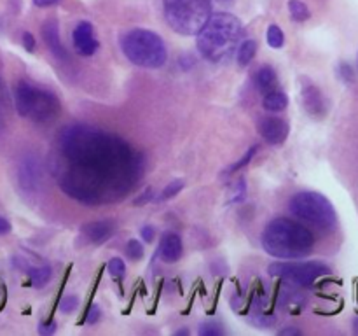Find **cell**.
Instances as JSON below:
<instances>
[{"mask_svg":"<svg viewBox=\"0 0 358 336\" xmlns=\"http://www.w3.org/2000/svg\"><path fill=\"white\" fill-rule=\"evenodd\" d=\"M14 105L17 114L30 118L37 125H45L59 114V100L52 91L20 80L14 90Z\"/></svg>","mask_w":358,"mask_h":336,"instance_id":"5","label":"cell"},{"mask_svg":"<svg viewBox=\"0 0 358 336\" xmlns=\"http://www.w3.org/2000/svg\"><path fill=\"white\" fill-rule=\"evenodd\" d=\"M245 196H247V186H245L243 178H240V181L236 182V189H234L233 198H231V202H233V203H240V202H243Z\"/></svg>","mask_w":358,"mask_h":336,"instance_id":"29","label":"cell"},{"mask_svg":"<svg viewBox=\"0 0 358 336\" xmlns=\"http://www.w3.org/2000/svg\"><path fill=\"white\" fill-rule=\"evenodd\" d=\"M338 76L341 77L343 83H346V84L352 83L353 77H355V76H353V69L348 65V63H339V66H338Z\"/></svg>","mask_w":358,"mask_h":336,"instance_id":"28","label":"cell"},{"mask_svg":"<svg viewBox=\"0 0 358 336\" xmlns=\"http://www.w3.org/2000/svg\"><path fill=\"white\" fill-rule=\"evenodd\" d=\"M80 233L84 234L87 241L94 245H101L115 233V224L110 219H101V220H93V223L84 224Z\"/></svg>","mask_w":358,"mask_h":336,"instance_id":"13","label":"cell"},{"mask_svg":"<svg viewBox=\"0 0 358 336\" xmlns=\"http://www.w3.org/2000/svg\"><path fill=\"white\" fill-rule=\"evenodd\" d=\"M184 189V181L182 178H177V181H171L170 184L166 186V188L163 189V192H161V198L163 200H168V198H173V196H177L178 192Z\"/></svg>","mask_w":358,"mask_h":336,"instance_id":"25","label":"cell"},{"mask_svg":"<svg viewBox=\"0 0 358 336\" xmlns=\"http://www.w3.org/2000/svg\"><path fill=\"white\" fill-rule=\"evenodd\" d=\"M42 168L41 161L34 154H24L17 164V184L27 195H35L41 188Z\"/></svg>","mask_w":358,"mask_h":336,"instance_id":"9","label":"cell"},{"mask_svg":"<svg viewBox=\"0 0 358 336\" xmlns=\"http://www.w3.org/2000/svg\"><path fill=\"white\" fill-rule=\"evenodd\" d=\"M51 266H35V268L28 270V276H30V282L34 287H44L51 280Z\"/></svg>","mask_w":358,"mask_h":336,"instance_id":"19","label":"cell"},{"mask_svg":"<svg viewBox=\"0 0 358 336\" xmlns=\"http://www.w3.org/2000/svg\"><path fill=\"white\" fill-rule=\"evenodd\" d=\"M23 46L27 51H35V37L30 34V31H24L23 34Z\"/></svg>","mask_w":358,"mask_h":336,"instance_id":"32","label":"cell"},{"mask_svg":"<svg viewBox=\"0 0 358 336\" xmlns=\"http://www.w3.org/2000/svg\"><path fill=\"white\" fill-rule=\"evenodd\" d=\"M107 268H108V273H110L112 276H115V279H121V276H124L126 273V265L121 258H112L110 261H108Z\"/></svg>","mask_w":358,"mask_h":336,"instance_id":"24","label":"cell"},{"mask_svg":"<svg viewBox=\"0 0 358 336\" xmlns=\"http://www.w3.org/2000/svg\"><path fill=\"white\" fill-rule=\"evenodd\" d=\"M261 244L276 259H301L313 251L315 234L303 224L280 217L264 227Z\"/></svg>","mask_w":358,"mask_h":336,"instance_id":"3","label":"cell"},{"mask_svg":"<svg viewBox=\"0 0 358 336\" xmlns=\"http://www.w3.org/2000/svg\"><path fill=\"white\" fill-rule=\"evenodd\" d=\"M101 317V312H100V307L98 304H93V307L87 310V315H86V322L87 324H94V322L100 321Z\"/></svg>","mask_w":358,"mask_h":336,"instance_id":"30","label":"cell"},{"mask_svg":"<svg viewBox=\"0 0 358 336\" xmlns=\"http://www.w3.org/2000/svg\"><path fill=\"white\" fill-rule=\"evenodd\" d=\"M353 329H355V332L358 335V317L355 318V322H353Z\"/></svg>","mask_w":358,"mask_h":336,"instance_id":"39","label":"cell"},{"mask_svg":"<svg viewBox=\"0 0 358 336\" xmlns=\"http://www.w3.org/2000/svg\"><path fill=\"white\" fill-rule=\"evenodd\" d=\"M182 252H184V245H182V238L178 237L173 231H168L163 234L159 241V248H157V254H159L161 261L168 262H177L182 258Z\"/></svg>","mask_w":358,"mask_h":336,"instance_id":"15","label":"cell"},{"mask_svg":"<svg viewBox=\"0 0 358 336\" xmlns=\"http://www.w3.org/2000/svg\"><path fill=\"white\" fill-rule=\"evenodd\" d=\"M166 23L180 35H196L212 14V0H161Z\"/></svg>","mask_w":358,"mask_h":336,"instance_id":"6","label":"cell"},{"mask_svg":"<svg viewBox=\"0 0 358 336\" xmlns=\"http://www.w3.org/2000/svg\"><path fill=\"white\" fill-rule=\"evenodd\" d=\"M254 83H255V86H257L261 91H264V93L273 91V88H275L276 83H278V77H276L275 69L269 65L261 66V69L255 72Z\"/></svg>","mask_w":358,"mask_h":336,"instance_id":"16","label":"cell"},{"mask_svg":"<svg viewBox=\"0 0 358 336\" xmlns=\"http://www.w3.org/2000/svg\"><path fill=\"white\" fill-rule=\"evenodd\" d=\"M62 0H34V6L37 7H51V6H56V4H59Z\"/></svg>","mask_w":358,"mask_h":336,"instance_id":"35","label":"cell"},{"mask_svg":"<svg viewBox=\"0 0 358 336\" xmlns=\"http://www.w3.org/2000/svg\"><path fill=\"white\" fill-rule=\"evenodd\" d=\"M72 41L77 55L80 56H93L98 51V46H100L96 37H94V28L90 21L77 23V27L73 28Z\"/></svg>","mask_w":358,"mask_h":336,"instance_id":"10","label":"cell"},{"mask_svg":"<svg viewBox=\"0 0 358 336\" xmlns=\"http://www.w3.org/2000/svg\"><path fill=\"white\" fill-rule=\"evenodd\" d=\"M289 10H290V16H292L294 21L297 23H303V21L310 20V9L304 2L301 0H289Z\"/></svg>","mask_w":358,"mask_h":336,"instance_id":"20","label":"cell"},{"mask_svg":"<svg viewBox=\"0 0 358 336\" xmlns=\"http://www.w3.org/2000/svg\"><path fill=\"white\" fill-rule=\"evenodd\" d=\"M3 128V114H2V108H0V130Z\"/></svg>","mask_w":358,"mask_h":336,"instance_id":"38","label":"cell"},{"mask_svg":"<svg viewBox=\"0 0 358 336\" xmlns=\"http://www.w3.org/2000/svg\"><path fill=\"white\" fill-rule=\"evenodd\" d=\"M126 254H128V258L131 259V261H140V259L143 258V245L133 238V240H129L128 244H126Z\"/></svg>","mask_w":358,"mask_h":336,"instance_id":"23","label":"cell"},{"mask_svg":"<svg viewBox=\"0 0 358 336\" xmlns=\"http://www.w3.org/2000/svg\"><path fill=\"white\" fill-rule=\"evenodd\" d=\"M290 132V126L282 118H262L259 121V135L271 146H280L287 140Z\"/></svg>","mask_w":358,"mask_h":336,"instance_id":"11","label":"cell"},{"mask_svg":"<svg viewBox=\"0 0 358 336\" xmlns=\"http://www.w3.org/2000/svg\"><path fill=\"white\" fill-rule=\"evenodd\" d=\"M187 329H180V331H177V335H187Z\"/></svg>","mask_w":358,"mask_h":336,"instance_id":"40","label":"cell"},{"mask_svg":"<svg viewBox=\"0 0 358 336\" xmlns=\"http://www.w3.org/2000/svg\"><path fill=\"white\" fill-rule=\"evenodd\" d=\"M199 336H220L224 332V329L220 328L215 322H203L198 329Z\"/></svg>","mask_w":358,"mask_h":336,"instance_id":"26","label":"cell"},{"mask_svg":"<svg viewBox=\"0 0 358 336\" xmlns=\"http://www.w3.org/2000/svg\"><path fill=\"white\" fill-rule=\"evenodd\" d=\"M255 52H257V42H255L254 38H247V41L240 42V46H238V52H236L238 65L248 66V63L254 59Z\"/></svg>","mask_w":358,"mask_h":336,"instance_id":"18","label":"cell"},{"mask_svg":"<svg viewBox=\"0 0 358 336\" xmlns=\"http://www.w3.org/2000/svg\"><path fill=\"white\" fill-rule=\"evenodd\" d=\"M301 98H303V107L313 118H322L327 112L324 94L315 84H304L303 90H301Z\"/></svg>","mask_w":358,"mask_h":336,"instance_id":"14","label":"cell"},{"mask_svg":"<svg viewBox=\"0 0 358 336\" xmlns=\"http://www.w3.org/2000/svg\"><path fill=\"white\" fill-rule=\"evenodd\" d=\"M41 34H42V38H44L45 46H48L49 52H51L56 59L66 62V59H69V51H66L65 46L62 44V38H59L58 21L56 20L44 21L41 28Z\"/></svg>","mask_w":358,"mask_h":336,"instance_id":"12","label":"cell"},{"mask_svg":"<svg viewBox=\"0 0 358 336\" xmlns=\"http://www.w3.org/2000/svg\"><path fill=\"white\" fill-rule=\"evenodd\" d=\"M259 153V146H252L250 149L247 150V153L243 154V156L240 158V160L236 161V163H233L229 167V170L226 172V174H234V172H238V170H241V168H245V167H248V164H250V161L254 160L255 158V154Z\"/></svg>","mask_w":358,"mask_h":336,"instance_id":"22","label":"cell"},{"mask_svg":"<svg viewBox=\"0 0 358 336\" xmlns=\"http://www.w3.org/2000/svg\"><path fill=\"white\" fill-rule=\"evenodd\" d=\"M243 23L231 13H213L196 34V46L203 58L220 63L233 56L243 38Z\"/></svg>","mask_w":358,"mask_h":336,"instance_id":"2","label":"cell"},{"mask_svg":"<svg viewBox=\"0 0 358 336\" xmlns=\"http://www.w3.org/2000/svg\"><path fill=\"white\" fill-rule=\"evenodd\" d=\"M126 58L142 69H161L168 62V49L156 31L145 28H131L121 38Z\"/></svg>","mask_w":358,"mask_h":336,"instance_id":"4","label":"cell"},{"mask_svg":"<svg viewBox=\"0 0 358 336\" xmlns=\"http://www.w3.org/2000/svg\"><path fill=\"white\" fill-rule=\"evenodd\" d=\"M152 195H154V191L149 188L145 192H143V195H140V198L135 200V203H136V205H143V203H147V202H150V200H152Z\"/></svg>","mask_w":358,"mask_h":336,"instance_id":"34","label":"cell"},{"mask_svg":"<svg viewBox=\"0 0 358 336\" xmlns=\"http://www.w3.org/2000/svg\"><path fill=\"white\" fill-rule=\"evenodd\" d=\"M289 105V97L283 91H268L266 97L262 98V107L268 112H282Z\"/></svg>","mask_w":358,"mask_h":336,"instance_id":"17","label":"cell"},{"mask_svg":"<svg viewBox=\"0 0 358 336\" xmlns=\"http://www.w3.org/2000/svg\"><path fill=\"white\" fill-rule=\"evenodd\" d=\"M289 209L297 219L313 224L320 230L332 231L338 226L334 205L317 191H303L294 195L289 203Z\"/></svg>","mask_w":358,"mask_h":336,"instance_id":"7","label":"cell"},{"mask_svg":"<svg viewBox=\"0 0 358 336\" xmlns=\"http://www.w3.org/2000/svg\"><path fill=\"white\" fill-rule=\"evenodd\" d=\"M51 170L69 198L96 206L126 198L142 178L145 160L121 136L77 122L56 136Z\"/></svg>","mask_w":358,"mask_h":336,"instance_id":"1","label":"cell"},{"mask_svg":"<svg viewBox=\"0 0 358 336\" xmlns=\"http://www.w3.org/2000/svg\"><path fill=\"white\" fill-rule=\"evenodd\" d=\"M154 234H156V231H154V227L150 226V224L149 226H143L142 230H140V237H142L145 241H149V244L154 240Z\"/></svg>","mask_w":358,"mask_h":336,"instance_id":"33","label":"cell"},{"mask_svg":"<svg viewBox=\"0 0 358 336\" xmlns=\"http://www.w3.org/2000/svg\"><path fill=\"white\" fill-rule=\"evenodd\" d=\"M56 329H58V326H56L55 321H49L48 324L38 326V332H41V335H44V336L52 335V332H56Z\"/></svg>","mask_w":358,"mask_h":336,"instance_id":"31","label":"cell"},{"mask_svg":"<svg viewBox=\"0 0 358 336\" xmlns=\"http://www.w3.org/2000/svg\"><path fill=\"white\" fill-rule=\"evenodd\" d=\"M269 275L278 276L299 287H310L322 276L329 275L331 268L320 261L306 262H273L269 266Z\"/></svg>","mask_w":358,"mask_h":336,"instance_id":"8","label":"cell"},{"mask_svg":"<svg viewBox=\"0 0 358 336\" xmlns=\"http://www.w3.org/2000/svg\"><path fill=\"white\" fill-rule=\"evenodd\" d=\"M301 335V329L297 328H285L280 331V336H299Z\"/></svg>","mask_w":358,"mask_h":336,"instance_id":"37","label":"cell"},{"mask_svg":"<svg viewBox=\"0 0 358 336\" xmlns=\"http://www.w3.org/2000/svg\"><path fill=\"white\" fill-rule=\"evenodd\" d=\"M77 307H79L77 296H65L62 300V303H59V312H62V314H72Z\"/></svg>","mask_w":358,"mask_h":336,"instance_id":"27","label":"cell"},{"mask_svg":"<svg viewBox=\"0 0 358 336\" xmlns=\"http://www.w3.org/2000/svg\"><path fill=\"white\" fill-rule=\"evenodd\" d=\"M10 231V223L6 217L0 216V234H7Z\"/></svg>","mask_w":358,"mask_h":336,"instance_id":"36","label":"cell"},{"mask_svg":"<svg viewBox=\"0 0 358 336\" xmlns=\"http://www.w3.org/2000/svg\"><path fill=\"white\" fill-rule=\"evenodd\" d=\"M266 41H268V44L271 46L273 49L283 48V44H285V35H283L282 28H280L278 24H271V27L268 28V34H266Z\"/></svg>","mask_w":358,"mask_h":336,"instance_id":"21","label":"cell"}]
</instances>
